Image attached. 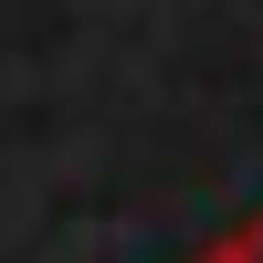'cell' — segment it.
Wrapping results in <instances>:
<instances>
[{
    "label": "cell",
    "mask_w": 263,
    "mask_h": 263,
    "mask_svg": "<svg viewBox=\"0 0 263 263\" xmlns=\"http://www.w3.org/2000/svg\"><path fill=\"white\" fill-rule=\"evenodd\" d=\"M211 263H263V221H242V232H232V242L211 253Z\"/></svg>",
    "instance_id": "obj_1"
}]
</instances>
